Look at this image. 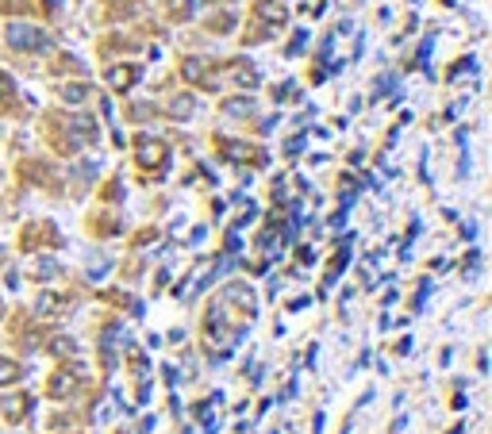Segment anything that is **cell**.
Returning a JSON list of instances; mask_svg holds the SVG:
<instances>
[{"label": "cell", "instance_id": "obj_3", "mask_svg": "<svg viewBox=\"0 0 492 434\" xmlns=\"http://www.w3.org/2000/svg\"><path fill=\"white\" fill-rule=\"evenodd\" d=\"M108 81H112V89H131V85L139 81V69L135 66H116L108 73Z\"/></svg>", "mask_w": 492, "mask_h": 434}, {"label": "cell", "instance_id": "obj_2", "mask_svg": "<svg viewBox=\"0 0 492 434\" xmlns=\"http://www.w3.org/2000/svg\"><path fill=\"white\" fill-rule=\"evenodd\" d=\"M166 158V146H162L158 139H142L139 142V162L142 166H154V162H162Z\"/></svg>", "mask_w": 492, "mask_h": 434}, {"label": "cell", "instance_id": "obj_10", "mask_svg": "<svg viewBox=\"0 0 492 434\" xmlns=\"http://www.w3.org/2000/svg\"><path fill=\"white\" fill-rule=\"evenodd\" d=\"M8 92H12V81L8 77H0V96H8Z\"/></svg>", "mask_w": 492, "mask_h": 434}, {"label": "cell", "instance_id": "obj_1", "mask_svg": "<svg viewBox=\"0 0 492 434\" xmlns=\"http://www.w3.org/2000/svg\"><path fill=\"white\" fill-rule=\"evenodd\" d=\"M8 42L16 51H35V54L51 51V35L31 27V24H8Z\"/></svg>", "mask_w": 492, "mask_h": 434}, {"label": "cell", "instance_id": "obj_7", "mask_svg": "<svg viewBox=\"0 0 492 434\" xmlns=\"http://www.w3.org/2000/svg\"><path fill=\"white\" fill-rule=\"evenodd\" d=\"M227 112H231V116H251L254 104L251 101H231V104H227Z\"/></svg>", "mask_w": 492, "mask_h": 434}, {"label": "cell", "instance_id": "obj_4", "mask_svg": "<svg viewBox=\"0 0 492 434\" xmlns=\"http://www.w3.org/2000/svg\"><path fill=\"white\" fill-rule=\"evenodd\" d=\"M181 69H185V77H189V81H204V73H208V58H189Z\"/></svg>", "mask_w": 492, "mask_h": 434}, {"label": "cell", "instance_id": "obj_6", "mask_svg": "<svg viewBox=\"0 0 492 434\" xmlns=\"http://www.w3.org/2000/svg\"><path fill=\"white\" fill-rule=\"evenodd\" d=\"M192 108H196V101H192V96H177L173 101V116L181 119V116H192Z\"/></svg>", "mask_w": 492, "mask_h": 434}, {"label": "cell", "instance_id": "obj_11", "mask_svg": "<svg viewBox=\"0 0 492 434\" xmlns=\"http://www.w3.org/2000/svg\"><path fill=\"white\" fill-rule=\"evenodd\" d=\"M58 4H62V0H51V8H58Z\"/></svg>", "mask_w": 492, "mask_h": 434}, {"label": "cell", "instance_id": "obj_5", "mask_svg": "<svg viewBox=\"0 0 492 434\" xmlns=\"http://www.w3.org/2000/svg\"><path fill=\"white\" fill-rule=\"evenodd\" d=\"M85 96H89V85H66V89H62V101L66 104H81Z\"/></svg>", "mask_w": 492, "mask_h": 434}, {"label": "cell", "instance_id": "obj_9", "mask_svg": "<svg viewBox=\"0 0 492 434\" xmlns=\"http://www.w3.org/2000/svg\"><path fill=\"white\" fill-rule=\"evenodd\" d=\"M304 39H308V35H304V31H296V39H292L289 54H300V51H304Z\"/></svg>", "mask_w": 492, "mask_h": 434}, {"label": "cell", "instance_id": "obj_8", "mask_svg": "<svg viewBox=\"0 0 492 434\" xmlns=\"http://www.w3.org/2000/svg\"><path fill=\"white\" fill-rule=\"evenodd\" d=\"M0 381H16V365L12 361H0Z\"/></svg>", "mask_w": 492, "mask_h": 434}]
</instances>
